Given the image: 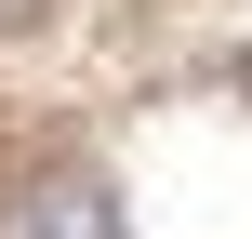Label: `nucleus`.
Listing matches in <instances>:
<instances>
[{
  "label": "nucleus",
  "mask_w": 252,
  "mask_h": 239,
  "mask_svg": "<svg viewBox=\"0 0 252 239\" xmlns=\"http://www.w3.org/2000/svg\"><path fill=\"white\" fill-rule=\"evenodd\" d=\"M13 226L27 239H120V186H106L93 160H53V173H27Z\"/></svg>",
  "instance_id": "nucleus-1"
}]
</instances>
